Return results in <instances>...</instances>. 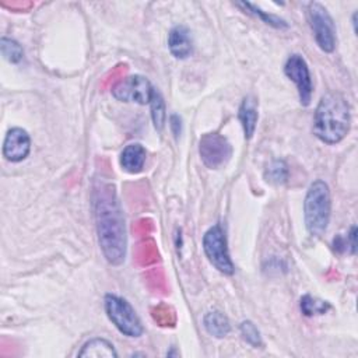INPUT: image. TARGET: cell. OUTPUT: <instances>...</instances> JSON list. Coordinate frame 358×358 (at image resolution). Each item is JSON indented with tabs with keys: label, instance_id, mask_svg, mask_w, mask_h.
Wrapping results in <instances>:
<instances>
[{
	"label": "cell",
	"instance_id": "obj_5",
	"mask_svg": "<svg viewBox=\"0 0 358 358\" xmlns=\"http://www.w3.org/2000/svg\"><path fill=\"white\" fill-rule=\"evenodd\" d=\"M306 17L317 46L323 52H333L336 48V27L326 7L319 1H312L308 4Z\"/></svg>",
	"mask_w": 358,
	"mask_h": 358
},
{
	"label": "cell",
	"instance_id": "obj_19",
	"mask_svg": "<svg viewBox=\"0 0 358 358\" xmlns=\"http://www.w3.org/2000/svg\"><path fill=\"white\" fill-rule=\"evenodd\" d=\"M0 49H1V55L4 56V59L8 60L10 63H18L22 60L24 50L17 41L3 36L0 41Z\"/></svg>",
	"mask_w": 358,
	"mask_h": 358
},
{
	"label": "cell",
	"instance_id": "obj_10",
	"mask_svg": "<svg viewBox=\"0 0 358 358\" xmlns=\"http://www.w3.org/2000/svg\"><path fill=\"white\" fill-rule=\"evenodd\" d=\"M31 151V137L21 127H13L7 131L3 141V157L10 162H20Z\"/></svg>",
	"mask_w": 358,
	"mask_h": 358
},
{
	"label": "cell",
	"instance_id": "obj_23",
	"mask_svg": "<svg viewBox=\"0 0 358 358\" xmlns=\"http://www.w3.org/2000/svg\"><path fill=\"white\" fill-rule=\"evenodd\" d=\"M355 232H357V228L351 227L350 234L347 235V248L348 246L351 248V253H355Z\"/></svg>",
	"mask_w": 358,
	"mask_h": 358
},
{
	"label": "cell",
	"instance_id": "obj_9",
	"mask_svg": "<svg viewBox=\"0 0 358 358\" xmlns=\"http://www.w3.org/2000/svg\"><path fill=\"white\" fill-rule=\"evenodd\" d=\"M284 73L296 85L299 102L303 106H308L312 99L313 84H312V77L305 59L296 53L291 55L284 64Z\"/></svg>",
	"mask_w": 358,
	"mask_h": 358
},
{
	"label": "cell",
	"instance_id": "obj_17",
	"mask_svg": "<svg viewBox=\"0 0 358 358\" xmlns=\"http://www.w3.org/2000/svg\"><path fill=\"white\" fill-rule=\"evenodd\" d=\"M150 106H151V117H152V123L154 127L161 131L165 126V120H166V110H165V102L162 95L154 90V94L151 96L150 101Z\"/></svg>",
	"mask_w": 358,
	"mask_h": 358
},
{
	"label": "cell",
	"instance_id": "obj_11",
	"mask_svg": "<svg viewBox=\"0 0 358 358\" xmlns=\"http://www.w3.org/2000/svg\"><path fill=\"white\" fill-rule=\"evenodd\" d=\"M168 48L176 59H186L193 52L190 31L185 25L173 27L168 34Z\"/></svg>",
	"mask_w": 358,
	"mask_h": 358
},
{
	"label": "cell",
	"instance_id": "obj_20",
	"mask_svg": "<svg viewBox=\"0 0 358 358\" xmlns=\"http://www.w3.org/2000/svg\"><path fill=\"white\" fill-rule=\"evenodd\" d=\"M239 6H242L245 10H248V13L255 14L256 17L262 18L263 22H266V24H268V25H271V27H274V28H287V27H288V24H287L282 18H280V17H277V15H274V14H268V13L260 10L259 7H256L255 4H250V3H239Z\"/></svg>",
	"mask_w": 358,
	"mask_h": 358
},
{
	"label": "cell",
	"instance_id": "obj_13",
	"mask_svg": "<svg viewBox=\"0 0 358 358\" xmlns=\"http://www.w3.org/2000/svg\"><path fill=\"white\" fill-rule=\"evenodd\" d=\"M238 117L239 122L242 124L243 133H245V138H252L256 130V123H257V103L256 99L252 96H246L241 106H239V112H238Z\"/></svg>",
	"mask_w": 358,
	"mask_h": 358
},
{
	"label": "cell",
	"instance_id": "obj_2",
	"mask_svg": "<svg viewBox=\"0 0 358 358\" xmlns=\"http://www.w3.org/2000/svg\"><path fill=\"white\" fill-rule=\"evenodd\" d=\"M351 124L350 105L338 92L324 94L315 110L313 133L326 144L340 143L348 133Z\"/></svg>",
	"mask_w": 358,
	"mask_h": 358
},
{
	"label": "cell",
	"instance_id": "obj_12",
	"mask_svg": "<svg viewBox=\"0 0 358 358\" xmlns=\"http://www.w3.org/2000/svg\"><path fill=\"white\" fill-rule=\"evenodd\" d=\"M145 158H147L145 148L138 143H133L126 145L124 150L122 151L120 165L129 173H138L144 168Z\"/></svg>",
	"mask_w": 358,
	"mask_h": 358
},
{
	"label": "cell",
	"instance_id": "obj_1",
	"mask_svg": "<svg viewBox=\"0 0 358 358\" xmlns=\"http://www.w3.org/2000/svg\"><path fill=\"white\" fill-rule=\"evenodd\" d=\"M95 221L99 246L105 259L119 266L126 257V227L120 203L110 185H102L94 194Z\"/></svg>",
	"mask_w": 358,
	"mask_h": 358
},
{
	"label": "cell",
	"instance_id": "obj_6",
	"mask_svg": "<svg viewBox=\"0 0 358 358\" xmlns=\"http://www.w3.org/2000/svg\"><path fill=\"white\" fill-rule=\"evenodd\" d=\"M203 249L210 263L222 274L231 275L235 271L234 263L228 252L227 236L220 224L213 225L203 236Z\"/></svg>",
	"mask_w": 358,
	"mask_h": 358
},
{
	"label": "cell",
	"instance_id": "obj_14",
	"mask_svg": "<svg viewBox=\"0 0 358 358\" xmlns=\"http://www.w3.org/2000/svg\"><path fill=\"white\" fill-rule=\"evenodd\" d=\"M203 326L206 331L215 338H222L231 331L228 317L220 310H211L206 313V316L203 317Z\"/></svg>",
	"mask_w": 358,
	"mask_h": 358
},
{
	"label": "cell",
	"instance_id": "obj_16",
	"mask_svg": "<svg viewBox=\"0 0 358 358\" xmlns=\"http://www.w3.org/2000/svg\"><path fill=\"white\" fill-rule=\"evenodd\" d=\"M288 165L282 159H274L264 172V179L273 185H282L288 180Z\"/></svg>",
	"mask_w": 358,
	"mask_h": 358
},
{
	"label": "cell",
	"instance_id": "obj_18",
	"mask_svg": "<svg viewBox=\"0 0 358 358\" xmlns=\"http://www.w3.org/2000/svg\"><path fill=\"white\" fill-rule=\"evenodd\" d=\"M301 310L305 316H313V315H323L330 309L329 302L313 298L310 295H303L299 302Z\"/></svg>",
	"mask_w": 358,
	"mask_h": 358
},
{
	"label": "cell",
	"instance_id": "obj_4",
	"mask_svg": "<svg viewBox=\"0 0 358 358\" xmlns=\"http://www.w3.org/2000/svg\"><path fill=\"white\" fill-rule=\"evenodd\" d=\"M103 303L109 320L122 334L133 338L143 334L144 327L141 324V320L133 306L124 298L113 294H106Z\"/></svg>",
	"mask_w": 358,
	"mask_h": 358
},
{
	"label": "cell",
	"instance_id": "obj_3",
	"mask_svg": "<svg viewBox=\"0 0 358 358\" xmlns=\"http://www.w3.org/2000/svg\"><path fill=\"white\" fill-rule=\"evenodd\" d=\"M331 213V200H330V190L324 180H315L310 183L305 201H303V220L308 232L315 236L320 238L330 221Z\"/></svg>",
	"mask_w": 358,
	"mask_h": 358
},
{
	"label": "cell",
	"instance_id": "obj_21",
	"mask_svg": "<svg viewBox=\"0 0 358 358\" xmlns=\"http://www.w3.org/2000/svg\"><path fill=\"white\" fill-rule=\"evenodd\" d=\"M239 330H241V334L242 337L246 340V343H249L250 345L253 347H262V336H260V331L257 330V327L255 326L253 322L250 320H243L239 326Z\"/></svg>",
	"mask_w": 358,
	"mask_h": 358
},
{
	"label": "cell",
	"instance_id": "obj_15",
	"mask_svg": "<svg viewBox=\"0 0 358 358\" xmlns=\"http://www.w3.org/2000/svg\"><path fill=\"white\" fill-rule=\"evenodd\" d=\"M78 357H95V358H116L117 352L113 347V344L105 338L96 337V338H91L90 341H87L80 352Z\"/></svg>",
	"mask_w": 358,
	"mask_h": 358
},
{
	"label": "cell",
	"instance_id": "obj_8",
	"mask_svg": "<svg viewBox=\"0 0 358 358\" xmlns=\"http://www.w3.org/2000/svg\"><path fill=\"white\" fill-rule=\"evenodd\" d=\"M199 152L203 164L210 169L222 166L232 154L229 141L220 133H207L200 138Z\"/></svg>",
	"mask_w": 358,
	"mask_h": 358
},
{
	"label": "cell",
	"instance_id": "obj_22",
	"mask_svg": "<svg viewBox=\"0 0 358 358\" xmlns=\"http://www.w3.org/2000/svg\"><path fill=\"white\" fill-rule=\"evenodd\" d=\"M169 122H171L169 126H171L173 134L178 137L180 134V130H182V120H180V117L178 115H172L169 117Z\"/></svg>",
	"mask_w": 358,
	"mask_h": 358
},
{
	"label": "cell",
	"instance_id": "obj_7",
	"mask_svg": "<svg viewBox=\"0 0 358 358\" xmlns=\"http://www.w3.org/2000/svg\"><path fill=\"white\" fill-rule=\"evenodd\" d=\"M154 90L155 88L151 85L148 78L140 74H133L120 80L112 88V95L122 102H136L145 105L150 103Z\"/></svg>",
	"mask_w": 358,
	"mask_h": 358
}]
</instances>
